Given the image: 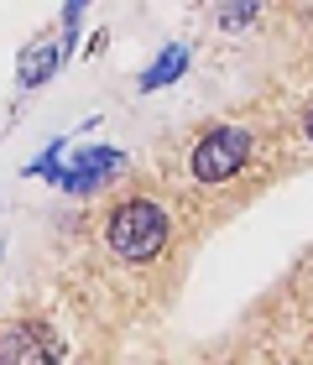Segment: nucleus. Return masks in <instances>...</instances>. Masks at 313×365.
<instances>
[{
	"label": "nucleus",
	"instance_id": "1",
	"mask_svg": "<svg viewBox=\"0 0 313 365\" xmlns=\"http://www.w3.org/2000/svg\"><path fill=\"white\" fill-rule=\"evenodd\" d=\"M178 245V225H173V204L146 188H125L115 204L100 214V251L115 272L125 277H152L173 261Z\"/></svg>",
	"mask_w": 313,
	"mask_h": 365
},
{
	"label": "nucleus",
	"instance_id": "2",
	"mask_svg": "<svg viewBox=\"0 0 313 365\" xmlns=\"http://www.w3.org/2000/svg\"><path fill=\"white\" fill-rule=\"evenodd\" d=\"M183 178L193 188H209L220 193L230 182L251 178L261 162H267V136L245 120H209L204 130H193L188 146H183Z\"/></svg>",
	"mask_w": 313,
	"mask_h": 365
},
{
	"label": "nucleus",
	"instance_id": "3",
	"mask_svg": "<svg viewBox=\"0 0 313 365\" xmlns=\"http://www.w3.org/2000/svg\"><path fill=\"white\" fill-rule=\"evenodd\" d=\"M120 173H125V152H115V146H84V152H73L68 168L58 162L53 182L63 193H73V198H94L105 182H115Z\"/></svg>",
	"mask_w": 313,
	"mask_h": 365
},
{
	"label": "nucleus",
	"instance_id": "4",
	"mask_svg": "<svg viewBox=\"0 0 313 365\" xmlns=\"http://www.w3.org/2000/svg\"><path fill=\"white\" fill-rule=\"evenodd\" d=\"M63 344L47 324H0V360L6 365H26V360H63Z\"/></svg>",
	"mask_w": 313,
	"mask_h": 365
},
{
	"label": "nucleus",
	"instance_id": "5",
	"mask_svg": "<svg viewBox=\"0 0 313 365\" xmlns=\"http://www.w3.org/2000/svg\"><path fill=\"white\" fill-rule=\"evenodd\" d=\"M282 313L292 319L287 334H313V251L292 267V277L282 282ZM308 355H313V344H308Z\"/></svg>",
	"mask_w": 313,
	"mask_h": 365
},
{
	"label": "nucleus",
	"instance_id": "6",
	"mask_svg": "<svg viewBox=\"0 0 313 365\" xmlns=\"http://www.w3.org/2000/svg\"><path fill=\"white\" fill-rule=\"evenodd\" d=\"M68 58V47L63 42H37L31 53H21V68H16V78H21V89H42L47 78L58 73V63Z\"/></svg>",
	"mask_w": 313,
	"mask_h": 365
},
{
	"label": "nucleus",
	"instance_id": "7",
	"mask_svg": "<svg viewBox=\"0 0 313 365\" xmlns=\"http://www.w3.org/2000/svg\"><path fill=\"white\" fill-rule=\"evenodd\" d=\"M188 68V47L183 42H173V47H162V58L152 63V68L141 73V94H152V89H168L178 73Z\"/></svg>",
	"mask_w": 313,
	"mask_h": 365
},
{
	"label": "nucleus",
	"instance_id": "8",
	"mask_svg": "<svg viewBox=\"0 0 313 365\" xmlns=\"http://www.w3.org/2000/svg\"><path fill=\"white\" fill-rule=\"evenodd\" d=\"M84 6H89V0H63V47H73V37H78V16H84Z\"/></svg>",
	"mask_w": 313,
	"mask_h": 365
},
{
	"label": "nucleus",
	"instance_id": "9",
	"mask_svg": "<svg viewBox=\"0 0 313 365\" xmlns=\"http://www.w3.org/2000/svg\"><path fill=\"white\" fill-rule=\"evenodd\" d=\"M298 136H303V146L313 152V94L303 99V110H298Z\"/></svg>",
	"mask_w": 313,
	"mask_h": 365
},
{
	"label": "nucleus",
	"instance_id": "10",
	"mask_svg": "<svg viewBox=\"0 0 313 365\" xmlns=\"http://www.w3.org/2000/svg\"><path fill=\"white\" fill-rule=\"evenodd\" d=\"M0 256H6V251H0Z\"/></svg>",
	"mask_w": 313,
	"mask_h": 365
}]
</instances>
